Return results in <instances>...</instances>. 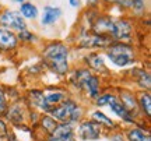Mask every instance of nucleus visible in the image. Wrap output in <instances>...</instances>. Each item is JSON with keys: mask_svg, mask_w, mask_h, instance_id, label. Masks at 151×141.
I'll use <instances>...</instances> for the list:
<instances>
[{"mask_svg": "<svg viewBox=\"0 0 151 141\" xmlns=\"http://www.w3.org/2000/svg\"><path fill=\"white\" fill-rule=\"evenodd\" d=\"M4 115L7 116V119L10 120V123L13 126L21 127V126H24V123H25L24 109L21 108L20 103H14V105H11L10 108H7Z\"/></svg>", "mask_w": 151, "mask_h": 141, "instance_id": "16", "label": "nucleus"}, {"mask_svg": "<svg viewBox=\"0 0 151 141\" xmlns=\"http://www.w3.org/2000/svg\"><path fill=\"white\" fill-rule=\"evenodd\" d=\"M46 141H76L74 125L70 123H58L55 130L48 134Z\"/></svg>", "mask_w": 151, "mask_h": 141, "instance_id": "9", "label": "nucleus"}, {"mask_svg": "<svg viewBox=\"0 0 151 141\" xmlns=\"http://www.w3.org/2000/svg\"><path fill=\"white\" fill-rule=\"evenodd\" d=\"M113 141H123V136L122 134H118V136H113L112 137Z\"/></svg>", "mask_w": 151, "mask_h": 141, "instance_id": "31", "label": "nucleus"}, {"mask_svg": "<svg viewBox=\"0 0 151 141\" xmlns=\"http://www.w3.org/2000/svg\"><path fill=\"white\" fill-rule=\"evenodd\" d=\"M17 38H18L20 45L21 44L34 45V44H37L38 35L34 32V31H31L29 28H25V29H22V31H20V32H17Z\"/></svg>", "mask_w": 151, "mask_h": 141, "instance_id": "24", "label": "nucleus"}, {"mask_svg": "<svg viewBox=\"0 0 151 141\" xmlns=\"http://www.w3.org/2000/svg\"><path fill=\"white\" fill-rule=\"evenodd\" d=\"M3 9H4V6H3V4H1V3H0V11L3 10Z\"/></svg>", "mask_w": 151, "mask_h": 141, "instance_id": "33", "label": "nucleus"}, {"mask_svg": "<svg viewBox=\"0 0 151 141\" xmlns=\"http://www.w3.org/2000/svg\"><path fill=\"white\" fill-rule=\"evenodd\" d=\"M136 34L134 20L129 16L115 17L113 20V28L109 38L115 42H126V44H133Z\"/></svg>", "mask_w": 151, "mask_h": 141, "instance_id": "5", "label": "nucleus"}, {"mask_svg": "<svg viewBox=\"0 0 151 141\" xmlns=\"http://www.w3.org/2000/svg\"><path fill=\"white\" fill-rule=\"evenodd\" d=\"M49 115L58 123H70L74 126L80 123L83 119V110H81L80 105L70 98H66L63 102L53 106L49 110Z\"/></svg>", "mask_w": 151, "mask_h": 141, "instance_id": "4", "label": "nucleus"}, {"mask_svg": "<svg viewBox=\"0 0 151 141\" xmlns=\"http://www.w3.org/2000/svg\"><path fill=\"white\" fill-rule=\"evenodd\" d=\"M63 16L62 7L55 4H45L42 9V13L39 14V25L41 27H53Z\"/></svg>", "mask_w": 151, "mask_h": 141, "instance_id": "8", "label": "nucleus"}, {"mask_svg": "<svg viewBox=\"0 0 151 141\" xmlns=\"http://www.w3.org/2000/svg\"><path fill=\"white\" fill-rule=\"evenodd\" d=\"M0 27L10 29L13 32H20L22 29L28 28V22L21 17L16 9H10V7H4L0 11Z\"/></svg>", "mask_w": 151, "mask_h": 141, "instance_id": "6", "label": "nucleus"}, {"mask_svg": "<svg viewBox=\"0 0 151 141\" xmlns=\"http://www.w3.org/2000/svg\"><path fill=\"white\" fill-rule=\"evenodd\" d=\"M28 97H29V102L32 105V108H37L38 110H41L43 113H49V110L52 109L45 101L43 89H31L28 92Z\"/></svg>", "mask_w": 151, "mask_h": 141, "instance_id": "15", "label": "nucleus"}, {"mask_svg": "<svg viewBox=\"0 0 151 141\" xmlns=\"http://www.w3.org/2000/svg\"><path fill=\"white\" fill-rule=\"evenodd\" d=\"M67 1H69L70 7L76 9V10H80L81 7H83V0H67Z\"/></svg>", "mask_w": 151, "mask_h": 141, "instance_id": "30", "label": "nucleus"}, {"mask_svg": "<svg viewBox=\"0 0 151 141\" xmlns=\"http://www.w3.org/2000/svg\"><path fill=\"white\" fill-rule=\"evenodd\" d=\"M108 106L111 108V112H112L113 115H116L119 119L123 120L124 123H134L136 119L129 113V110H127V109L122 105V102L118 99V97H116V95L113 97V99L109 102Z\"/></svg>", "mask_w": 151, "mask_h": 141, "instance_id": "14", "label": "nucleus"}, {"mask_svg": "<svg viewBox=\"0 0 151 141\" xmlns=\"http://www.w3.org/2000/svg\"><path fill=\"white\" fill-rule=\"evenodd\" d=\"M38 123L41 125V127L43 129V131H45L46 134H50V133L55 130V127L58 126V122H56L49 113H43L42 116H39Z\"/></svg>", "mask_w": 151, "mask_h": 141, "instance_id": "25", "label": "nucleus"}, {"mask_svg": "<svg viewBox=\"0 0 151 141\" xmlns=\"http://www.w3.org/2000/svg\"><path fill=\"white\" fill-rule=\"evenodd\" d=\"M87 9H99L102 6V0H84Z\"/></svg>", "mask_w": 151, "mask_h": 141, "instance_id": "28", "label": "nucleus"}, {"mask_svg": "<svg viewBox=\"0 0 151 141\" xmlns=\"http://www.w3.org/2000/svg\"><path fill=\"white\" fill-rule=\"evenodd\" d=\"M74 133L83 141H97L102 136V127L92 119L81 120Z\"/></svg>", "mask_w": 151, "mask_h": 141, "instance_id": "7", "label": "nucleus"}, {"mask_svg": "<svg viewBox=\"0 0 151 141\" xmlns=\"http://www.w3.org/2000/svg\"><path fill=\"white\" fill-rule=\"evenodd\" d=\"M7 99H6V94H4V89L0 87V116H3L7 110Z\"/></svg>", "mask_w": 151, "mask_h": 141, "instance_id": "27", "label": "nucleus"}, {"mask_svg": "<svg viewBox=\"0 0 151 141\" xmlns=\"http://www.w3.org/2000/svg\"><path fill=\"white\" fill-rule=\"evenodd\" d=\"M17 10H18V13L21 14V17L27 22L28 21H37L38 18H39V14H41L39 7H38L34 1H31V0H28L25 3L20 4Z\"/></svg>", "mask_w": 151, "mask_h": 141, "instance_id": "13", "label": "nucleus"}, {"mask_svg": "<svg viewBox=\"0 0 151 141\" xmlns=\"http://www.w3.org/2000/svg\"><path fill=\"white\" fill-rule=\"evenodd\" d=\"M104 54L118 69L132 67L137 62V48H136L134 44L112 41L104 49Z\"/></svg>", "mask_w": 151, "mask_h": 141, "instance_id": "2", "label": "nucleus"}, {"mask_svg": "<svg viewBox=\"0 0 151 141\" xmlns=\"http://www.w3.org/2000/svg\"><path fill=\"white\" fill-rule=\"evenodd\" d=\"M132 74L134 76V81L139 85V88H141V91H150L151 88V77L150 73L141 67H134L132 70Z\"/></svg>", "mask_w": 151, "mask_h": 141, "instance_id": "18", "label": "nucleus"}, {"mask_svg": "<svg viewBox=\"0 0 151 141\" xmlns=\"http://www.w3.org/2000/svg\"><path fill=\"white\" fill-rule=\"evenodd\" d=\"M139 110L141 115H146V117H150L151 115V95L150 91H141L137 97Z\"/></svg>", "mask_w": 151, "mask_h": 141, "instance_id": "21", "label": "nucleus"}, {"mask_svg": "<svg viewBox=\"0 0 151 141\" xmlns=\"http://www.w3.org/2000/svg\"><path fill=\"white\" fill-rule=\"evenodd\" d=\"M83 91H86L87 95L91 98V99H95L99 95V92H101V80H99V77L92 73L91 76H90V78L84 84Z\"/></svg>", "mask_w": 151, "mask_h": 141, "instance_id": "19", "label": "nucleus"}, {"mask_svg": "<svg viewBox=\"0 0 151 141\" xmlns=\"http://www.w3.org/2000/svg\"><path fill=\"white\" fill-rule=\"evenodd\" d=\"M43 94H45V101L50 108L59 105L67 98V94L63 89H56V88L55 89H43Z\"/></svg>", "mask_w": 151, "mask_h": 141, "instance_id": "20", "label": "nucleus"}, {"mask_svg": "<svg viewBox=\"0 0 151 141\" xmlns=\"http://www.w3.org/2000/svg\"><path fill=\"white\" fill-rule=\"evenodd\" d=\"M84 63H86L87 69L95 73H106L108 67L105 64V59H104V54L99 53L98 50H90L88 53L84 56Z\"/></svg>", "mask_w": 151, "mask_h": 141, "instance_id": "11", "label": "nucleus"}, {"mask_svg": "<svg viewBox=\"0 0 151 141\" xmlns=\"http://www.w3.org/2000/svg\"><path fill=\"white\" fill-rule=\"evenodd\" d=\"M11 3H14V4H22V3H25V1H28V0H10Z\"/></svg>", "mask_w": 151, "mask_h": 141, "instance_id": "32", "label": "nucleus"}, {"mask_svg": "<svg viewBox=\"0 0 151 141\" xmlns=\"http://www.w3.org/2000/svg\"><path fill=\"white\" fill-rule=\"evenodd\" d=\"M73 41L74 45L78 49H84V50H104L106 48L112 39L105 35H98V34L91 32L90 29L78 25L77 29L73 34Z\"/></svg>", "mask_w": 151, "mask_h": 141, "instance_id": "3", "label": "nucleus"}, {"mask_svg": "<svg viewBox=\"0 0 151 141\" xmlns=\"http://www.w3.org/2000/svg\"><path fill=\"white\" fill-rule=\"evenodd\" d=\"M18 48H20V42L17 38V34L0 27V52L11 53L16 52Z\"/></svg>", "mask_w": 151, "mask_h": 141, "instance_id": "10", "label": "nucleus"}, {"mask_svg": "<svg viewBox=\"0 0 151 141\" xmlns=\"http://www.w3.org/2000/svg\"><path fill=\"white\" fill-rule=\"evenodd\" d=\"M7 133H9V129H7V125H6V122L0 119V138H4L7 136Z\"/></svg>", "mask_w": 151, "mask_h": 141, "instance_id": "29", "label": "nucleus"}, {"mask_svg": "<svg viewBox=\"0 0 151 141\" xmlns=\"http://www.w3.org/2000/svg\"><path fill=\"white\" fill-rule=\"evenodd\" d=\"M113 94H109V92H105V94H99L95 99H94V102L97 105L98 108H102V106H108L109 102L113 99Z\"/></svg>", "mask_w": 151, "mask_h": 141, "instance_id": "26", "label": "nucleus"}, {"mask_svg": "<svg viewBox=\"0 0 151 141\" xmlns=\"http://www.w3.org/2000/svg\"><path fill=\"white\" fill-rule=\"evenodd\" d=\"M127 141H151V136L148 131H144L140 127H132L126 133Z\"/></svg>", "mask_w": 151, "mask_h": 141, "instance_id": "23", "label": "nucleus"}, {"mask_svg": "<svg viewBox=\"0 0 151 141\" xmlns=\"http://www.w3.org/2000/svg\"><path fill=\"white\" fill-rule=\"evenodd\" d=\"M91 119L94 122H97L101 127H106V129H116L118 127L116 123L109 116H106V115L104 113L102 110H94L91 113Z\"/></svg>", "mask_w": 151, "mask_h": 141, "instance_id": "22", "label": "nucleus"}, {"mask_svg": "<svg viewBox=\"0 0 151 141\" xmlns=\"http://www.w3.org/2000/svg\"><path fill=\"white\" fill-rule=\"evenodd\" d=\"M41 57L43 66L49 69L53 74L65 77L69 73V59H70V48L62 41H50L43 45L41 49Z\"/></svg>", "mask_w": 151, "mask_h": 141, "instance_id": "1", "label": "nucleus"}, {"mask_svg": "<svg viewBox=\"0 0 151 141\" xmlns=\"http://www.w3.org/2000/svg\"><path fill=\"white\" fill-rule=\"evenodd\" d=\"M91 74H92V73L88 70L87 67H80V69H76V70L70 74V77H69V82H70L74 88H77V89H83V87H84L86 81L90 78V76H91Z\"/></svg>", "mask_w": 151, "mask_h": 141, "instance_id": "17", "label": "nucleus"}, {"mask_svg": "<svg viewBox=\"0 0 151 141\" xmlns=\"http://www.w3.org/2000/svg\"><path fill=\"white\" fill-rule=\"evenodd\" d=\"M118 99L122 102L124 108L129 110V113L136 119V116L140 113V110H139V103H137V98H136L134 94L129 89H122L119 92Z\"/></svg>", "mask_w": 151, "mask_h": 141, "instance_id": "12", "label": "nucleus"}]
</instances>
